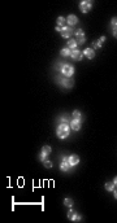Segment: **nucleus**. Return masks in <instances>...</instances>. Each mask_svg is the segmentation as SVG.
I'll list each match as a JSON object with an SVG mask.
<instances>
[{"instance_id":"17","label":"nucleus","mask_w":117,"mask_h":223,"mask_svg":"<svg viewBox=\"0 0 117 223\" xmlns=\"http://www.w3.org/2000/svg\"><path fill=\"white\" fill-rule=\"evenodd\" d=\"M72 118H74V119H78V121H82L83 122V116H82V113L80 110H73L72 112Z\"/></svg>"},{"instance_id":"10","label":"nucleus","mask_w":117,"mask_h":223,"mask_svg":"<svg viewBox=\"0 0 117 223\" xmlns=\"http://www.w3.org/2000/svg\"><path fill=\"white\" fill-rule=\"evenodd\" d=\"M68 161H69V165L72 166L73 169L76 167V166H78V164H80V156H77V155H70V156H68Z\"/></svg>"},{"instance_id":"1","label":"nucleus","mask_w":117,"mask_h":223,"mask_svg":"<svg viewBox=\"0 0 117 223\" xmlns=\"http://www.w3.org/2000/svg\"><path fill=\"white\" fill-rule=\"evenodd\" d=\"M55 70H56V74H60V75L67 77V78H72L76 73V69L72 64L63 62V61H57V62H56Z\"/></svg>"},{"instance_id":"21","label":"nucleus","mask_w":117,"mask_h":223,"mask_svg":"<svg viewBox=\"0 0 117 223\" xmlns=\"http://www.w3.org/2000/svg\"><path fill=\"white\" fill-rule=\"evenodd\" d=\"M64 205H65L67 208H73V205H74V201H73V199L67 197V199H64Z\"/></svg>"},{"instance_id":"3","label":"nucleus","mask_w":117,"mask_h":223,"mask_svg":"<svg viewBox=\"0 0 117 223\" xmlns=\"http://www.w3.org/2000/svg\"><path fill=\"white\" fill-rule=\"evenodd\" d=\"M70 126H69V123H57V127H56V136H57L59 139H61V140H64V139L69 138V135H70Z\"/></svg>"},{"instance_id":"18","label":"nucleus","mask_w":117,"mask_h":223,"mask_svg":"<svg viewBox=\"0 0 117 223\" xmlns=\"http://www.w3.org/2000/svg\"><path fill=\"white\" fill-rule=\"evenodd\" d=\"M70 53H72V49L68 47H64L61 51H60V55L63 56V57H70Z\"/></svg>"},{"instance_id":"7","label":"nucleus","mask_w":117,"mask_h":223,"mask_svg":"<svg viewBox=\"0 0 117 223\" xmlns=\"http://www.w3.org/2000/svg\"><path fill=\"white\" fill-rule=\"evenodd\" d=\"M93 5H94V2H91V0H81L80 2V11L86 14V13H89L91 9H93Z\"/></svg>"},{"instance_id":"24","label":"nucleus","mask_w":117,"mask_h":223,"mask_svg":"<svg viewBox=\"0 0 117 223\" xmlns=\"http://www.w3.org/2000/svg\"><path fill=\"white\" fill-rule=\"evenodd\" d=\"M102 46H103L102 43L99 42V40H96V42H93V47H91V48H93L94 51H95V49H100Z\"/></svg>"},{"instance_id":"14","label":"nucleus","mask_w":117,"mask_h":223,"mask_svg":"<svg viewBox=\"0 0 117 223\" xmlns=\"http://www.w3.org/2000/svg\"><path fill=\"white\" fill-rule=\"evenodd\" d=\"M70 121H72V118L68 114H60L57 117V123H70Z\"/></svg>"},{"instance_id":"9","label":"nucleus","mask_w":117,"mask_h":223,"mask_svg":"<svg viewBox=\"0 0 117 223\" xmlns=\"http://www.w3.org/2000/svg\"><path fill=\"white\" fill-rule=\"evenodd\" d=\"M67 217H68V219H70L72 222H80L81 219H82V215L80 213H77L76 210H73L72 208H69V210H68V213H67Z\"/></svg>"},{"instance_id":"12","label":"nucleus","mask_w":117,"mask_h":223,"mask_svg":"<svg viewBox=\"0 0 117 223\" xmlns=\"http://www.w3.org/2000/svg\"><path fill=\"white\" fill-rule=\"evenodd\" d=\"M69 126H70L72 131H80L81 130V126H82V121H78V119L72 118V121H70V123H69Z\"/></svg>"},{"instance_id":"6","label":"nucleus","mask_w":117,"mask_h":223,"mask_svg":"<svg viewBox=\"0 0 117 223\" xmlns=\"http://www.w3.org/2000/svg\"><path fill=\"white\" fill-rule=\"evenodd\" d=\"M73 35H74V39H76V42L78 43V46L85 44V42H86V35H85V31H83L82 29H76L74 33H73Z\"/></svg>"},{"instance_id":"25","label":"nucleus","mask_w":117,"mask_h":223,"mask_svg":"<svg viewBox=\"0 0 117 223\" xmlns=\"http://www.w3.org/2000/svg\"><path fill=\"white\" fill-rule=\"evenodd\" d=\"M111 33H112V35H113V37L117 39V27H115V29H111Z\"/></svg>"},{"instance_id":"11","label":"nucleus","mask_w":117,"mask_h":223,"mask_svg":"<svg viewBox=\"0 0 117 223\" xmlns=\"http://www.w3.org/2000/svg\"><path fill=\"white\" fill-rule=\"evenodd\" d=\"M70 59H72V60H74V61H81L82 59H83V52L80 51V49H74V51H72V53H70Z\"/></svg>"},{"instance_id":"2","label":"nucleus","mask_w":117,"mask_h":223,"mask_svg":"<svg viewBox=\"0 0 117 223\" xmlns=\"http://www.w3.org/2000/svg\"><path fill=\"white\" fill-rule=\"evenodd\" d=\"M54 81L56 84H59L60 87H63L65 90H70L73 84H74V81H73V78H67V77H63L60 75V74H56Z\"/></svg>"},{"instance_id":"22","label":"nucleus","mask_w":117,"mask_h":223,"mask_svg":"<svg viewBox=\"0 0 117 223\" xmlns=\"http://www.w3.org/2000/svg\"><path fill=\"white\" fill-rule=\"evenodd\" d=\"M115 27H117V17H112L109 22V29H115Z\"/></svg>"},{"instance_id":"4","label":"nucleus","mask_w":117,"mask_h":223,"mask_svg":"<svg viewBox=\"0 0 117 223\" xmlns=\"http://www.w3.org/2000/svg\"><path fill=\"white\" fill-rule=\"evenodd\" d=\"M55 30H56L57 33L61 34V37H63L64 39H70V37L73 35V33H74L73 27H70V26H68V25L63 26V27H59V26H56Z\"/></svg>"},{"instance_id":"23","label":"nucleus","mask_w":117,"mask_h":223,"mask_svg":"<svg viewBox=\"0 0 117 223\" xmlns=\"http://www.w3.org/2000/svg\"><path fill=\"white\" fill-rule=\"evenodd\" d=\"M42 164H43V166H44L46 169H51L52 166H54V164H52V161H51V160H48V158H47L46 161H43Z\"/></svg>"},{"instance_id":"26","label":"nucleus","mask_w":117,"mask_h":223,"mask_svg":"<svg viewBox=\"0 0 117 223\" xmlns=\"http://www.w3.org/2000/svg\"><path fill=\"white\" fill-rule=\"evenodd\" d=\"M106 39H107L106 37H104V35H102L100 38H99V42H100V43H102V44H103V43H104V42H106Z\"/></svg>"},{"instance_id":"5","label":"nucleus","mask_w":117,"mask_h":223,"mask_svg":"<svg viewBox=\"0 0 117 223\" xmlns=\"http://www.w3.org/2000/svg\"><path fill=\"white\" fill-rule=\"evenodd\" d=\"M59 167H60V170H61L63 173H70L72 170H73V167L70 165H69V161H68V156H65V155H61L60 156V164H59Z\"/></svg>"},{"instance_id":"15","label":"nucleus","mask_w":117,"mask_h":223,"mask_svg":"<svg viewBox=\"0 0 117 223\" xmlns=\"http://www.w3.org/2000/svg\"><path fill=\"white\" fill-rule=\"evenodd\" d=\"M83 56H86L89 60H93L95 57V51L93 49V48H86V49L83 51Z\"/></svg>"},{"instance_id":"19","label":"nucleus","mask_w":117,"mask_h":223,"mask_svg":"<svg viewBox=\"0 0 117 223\" xmlns=\"http://www.w3.org/2000/svg\"><path fill=\"white\" fill-rule=\"evenodd\" d=\"M104 188H106L107 192H113L115 188H116V186H115L113 182H107L106 184H104Z\"/></svg>"},{"instance_id":"20","label":"nucleus","mask_w":117,"mask_h":223,"mask_svg":"<svg viewBox=\"0 0 117 223\" xmlns=\"http://www.w3.org/2000/svg\"><path fill=\"white\" fill-rule=\"evenodd\" d=\"M65 25H67V18H65L64 16H59L57 17V25H56V26L63 27V26H65Z\"/></svg>"},{"instance_id":"27","label":"nucleus","mask_w":117,"mask_h":223,"mask_svg":"<svg viewBox=\"0 0 117 223\" xmlns=\"http://www.w3.org/2000/svg\"><path fill=\"white\" fill-rule=\"evenodd\" d=\"M112 193H113V197H115V199L117 200V187L115 188V191H113V192H112Z\"/></svg>"},{"instance_id":"28","label":"nucleus","mask_w":117,"mask_h":223,"mask_svg":"<svg viewBox=\"0 0 117 223\" xmlns=\"http://www.w3.org/2000/svg\"><path fill=\"white\" fill-rule=\"evenodd\" d=\"M112 182H113V183H115V186L117 187V177H115V178H113V180H112Z\"/></svg>"},{"instance_id":"16","label":"nucleus","mask_w":117,"mask_h":223,"mask_svg":"<svg viewBox=\"0 0 117 223\" xmlns=\"http://www.w3.org/2000/svg\"><path fill=\"white\" fill-rule=\"evenodd\" d=\"M67 47H68V48H70L72 51L78 49V43L76 42V39H69V40H68V44H67Z\"/></svg>"},{"instance_id":"13","label":"nucleus","mask_w":117,"mask_h":223,"mask_svg":"<svg viewBox=\"0 0 117 223\" xmlns=\"http://www.w3.org/2000/svg\"><path fill=\"white\" fill-rule=\"evenodd\" d=\"M78 24V17L76 14H69L67 17V25L70 26V27H73V26H76Z\"/></svg>"},{"instance_id":"8","label":"nucleus","mask_w":117,"mask_h":223,"mask_svg":"<svg viewBox=\"0 0 117 223\" xmlns=\"http://www.w3.org/2000/svg\"><path fill=\"white\" fill-rule=\"evenodd\" d=\"M51 153H52V148L50 145H43L42 149H41V153H39V156H38L39 161H41V162L46 161L47 158H48V156L51 155Z\"/></svg>"}]
</instances>
